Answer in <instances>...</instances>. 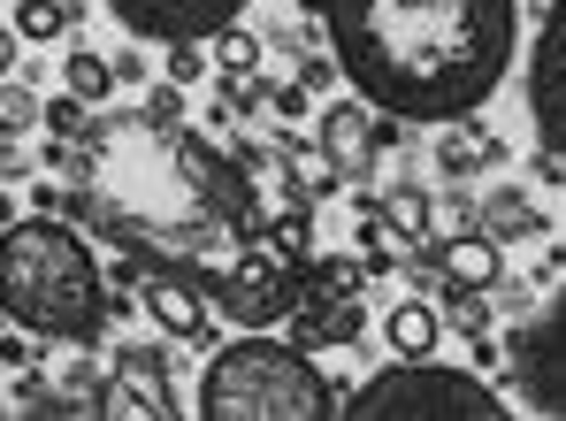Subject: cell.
<instances>
[{
  "label": "cell",
  "instance_id": "1",
  "mask_svg": "<svg viewBox=\"0 0 566 421\" xmlns=\"http://www.w3.org/2000/svg\"><path fill=\"white\" fill-rule=\"evenodd\" d=\"M85 200L93 230L146 269H169L199 292H222V276L253 253V185L238 161H222L199 130L161 107H107L85 130Z\"/></svg>",
  "mask_w": 566,
  "mask_h": 421
},
{
  "label": "cell",
  "instance_id": "2",
  "mask_svg": "<svg viewBox=\"0 0 566 421\" xmlns=\"http://www.w3.org/2000/svg\"><path fill=\"white\" fill-rule=\"evenodd\" d=\"M314 15L345 85L398 123H468L521 39L513 0H314Z\"/></svg>",
  "mask_w": 566,
  "mask_h": 421
},
{
  "label": "cell",
  "instance_id": "3",
  "mask_svg": "<svg viewBox=\"0 0 566 421\" xmlns=\"http://www.w3.org/2000/svg\"><path fill=\"white\" fill-rule=\"evenodd\" d=\"M0 307L62 345H93L107 322V292H99V261L70 222H8L0 230Z\"/></svg>",
  "mask_w": 566,
  "mask_h": 421
},
{
  "label": "cell",
  "instance_id": "4",
  "mask_svg": "<svg viewBox=\"0 0 566 421\" xmlns=\"http://www.w3.org/2000/svg\"><path fill=\"white\" fill-rule=\"evenodd\" d=\"M345 407L306 352L276 337H245L199 376V414L207 421H329Z\"/></svg>",
  "mask_w": 566,
  "mask_h": 421
},
{
  "label": "cell",
  "instance_id": "5",
  "mask_svg": "<svg viewBox=\"0 0 566 421\" xmlns=\"http://www.w3.org/2000/svg\"><path fill=\"white\" fill-rule=\"evenodd\" d=\"M337 414L345 421H505L513 407H497V391L474 383L468 368H437L421 352V360H398V368L368 376Z\"/></svg>",
  "mask_w": 566,
  "mask_h": 421
},
{
  "label": "cell",
  "instance_id": "6",
  "mask_svg": "<svg viewBox=\"0 0 566 421\" xmlns=\"http://www.w3.org/2000/svg\"><path fill=\"white\" fill-rule=\"evenodd\" d=\"M505 368H513V391L528 414L566 421V292L505 345Z\"/></svg>",
  "mask_w": 566,
  "mask_h": 421
},
{
  "label": "cell",
  "instance_id": "7",
  "mask_svg": "<svg viewBox=\"0 0 566 421\" xmlns=\"http://www.w3.org/2000/svg\"><path fill=\"white\" fill-rule=\"evenodd\" d=\"M528 115H536L544 154L566 161V0H552V15L536 31V54H528Z\"/></svg>",
  "mask_w": 566,
  "mask_h": 421
},
{
  "label": "cell",
  "instance_id": "8",
  "mask_svg": "<svg viewBox=\"0 0 566 421\" xmlns=\"http://www.w3.org/2000/svg\"><path fill=\"white\" fill-rule=\"evenodd\" d=\"M123 31L138 39H169V46H191V39H214L222 23H238L245 0H107Z\"/></svg>",
  "mask_w": 566,
  "mask_h": 421
},
{
  "label": "cell",
  "instance_id": "9",
  "mask_svg": "<svg viewBox=\"0 0 566 421\" xmlns=\"http://www.w3.org/2000/svg\"><path fill=\"white\" fill-rule=\"evenodd\" d=\"M107 414H146V421H169V414H177V391H169V368H161V352H154V345H123V352H115Z\"/></svg>",
  "mask_w": 566,
  "mask_h": 421
},
{
  "label": "cell",
  "instance_id": "10",
  "mask_svg": "<svg viewBox=\"0 0 566 421\" xmlns=\"http://www.w3.org/2000/svg\"><path fill=\"white\" fill-rule=\"evenodd\" d=\"M146 315L161 322L169 337H185V345H207V337H214V322H207V299H199V284L169 276V269H146Z\"/></svg>",
  "mask_w": 566,
  "mask_h": 421
},
{
  "label": "cell",
  "instance_id": "11",
  "mask_svg": "<svg viewBox=\"0 0 566 421\" xmlns=\"http://www.w3.org/2000/svg\"><path fill=\"white\" fill-rule=\"evenodd\" d=\"M376 146H390V130H376V115H368L360 101H345V107L322 115V154H329L345 177H360V169L376 161Z\"/></svg>",
  "mask_w": 566,
  "mask_h": 421
},
{
  "label": "cell",
  "instance_id": "12",
  "mask_svg": "<svg viewBox=\"0 0 566 421\" xmlns=\"http://www.w3.org/2000/svg\"><path fill=\"white\" fill-rule=\"evenodd\" d=\"M283 292H291V284H283L276 269L245 253V261H238V269L222 276V292H214V299H222V315H238L245 329H261V322H269V315L283 307Z\"/></svg>",
  "mask_w": 566,
  "mask_h": 421
},
{
  "label": "cell",
  "instance_id": "13",
  "mask_svg": "<svg viewBox=\"0 0 566 421\" xmlns=\"http://www.w3.org/2000/svg\"><path fill=\"white\" fill-rule=\"evenodd\" d=\"M444 284H452V292H490V284H505L497 238H482V230H460V238H444Z\"/></svg>",
  "mask_w": 566,
  "mask_h": 421
},
{
  "label": "cell",
  "instance_id": "14",
  "mask_svg": "<svg viewBox=\"0 0 566 421\" xmlns=\"http://www.w3.org/2000/svg\"><path fill=\"white\" fill-rule=\"evenodd\" d=\"M544 230V214L528 192H490L482 200V238H497V245H521V238H536Z\"/></svg>",
  "mask_w": 566,
  "mask_h": 421
},
{
  "label": "cell",
  "instance_id": "15",
  "mask_svg": "<svg viewBox=\"0 0 566 421\" xmlns=\"http://www.w3.org/2000/svg\"><path fill=\"white\" fill-rule=\"evenodd\" d=\"M382 337H390V345H398V360H421V352H429V345H437V315H429V307H413V299H406V307H398V315L382 322Z\"/></svg>",
  "mask_w": 566,
  "mask_h": 421
},
{
  "label": "cell",
  "instance_id": "16",
  "mask_svg": "<svg viewBox=\"0 0 566 421\" xmlns=\"http://www.w3.org/2000/svg\"><path fill=\"white\" fill-rule=\"evenodd\" d=\"M376 214L398 230V238H413V230H429V192H413V185H406V192H382Z\"/></svg>",
  "mask_w": 566,
  "mask_h": 421
},
{
  "label": "cell",
  "instance_id": "17",
  "mask_svg": "<svg viewBox=\"0 0 566 421\" xmlns=\"http://www.w3.org/2000/svg\"><path fill=\"white\" fill-rule=\"evenodd\" d=\"M214 54H222V70H230V77H253V70H261V39H253V31H238V23H222V31H214Z\"/></svg>",
  "mask_w": 566,
  "mask_h": 421
},
{
  "label": "cell",
  "instance_id": "18",
  "mask_svg": "<svg viewBox=\"0 0 566 421\" xmlns=\"http://www.w3.org/2000/svg\"><path fill=\"white\" fill-rule=\"evenodd\" d=\"M70 93H77V101H107V93H115V70H107L99 54H70Z\"/></svg>",
  "mask_w": 566,
  "mask_h": 421
},
{
  "label": "cell",
  "instance_id": "19",
  "mask_svg": "<svg viewBox=\"0 0 566 421\" xmlns=\"http://www.w3.org/2000/svg\"><path fill=\"white\" fill-rule=\"evenodd\" d=\"M70 15H62V0H23V15H15V39H54Z\"/></svg>",
  "mask_w": 566,
  "mask_h": 421
},
{
  "label": "cell",
  "instance_id": "20",
  "mask_svg": "<svg viewBox=\"0 0 566 421\" xmlns=\"http://www.w3.org/2000/svg\"><path fill=\"white\" fill-rule=\"evenodd\" d=\"M291 177H298V192H329L345 169H337L329 154H298V161H291Z\"/></svg>",
  "mask_w": 566,
  "mask_h": 421
},
{
  "label": "cell",
  "instance_id": "21",
  "mask_svg": "<svg viewBox=\"0 0 566 421\" xmlns=\"http://www.w3.org/2000/svg\"><path fill=\"white\" fill-rule=\"evenodd\" d=\"M0 123H8V130L39 123V93H15V85H8V93H0Z\"/></svg>",
  "mask_w": 566,
  "mask_h": 421
},
{
  "label": "cell",
  "instance_id": "22",
  "mask_svg": "<svg viewBox=\"0 0 566 421\" xmlns=\"http://www.w3.org/2000/svg\"><path fill=\"white\" fill-rule=\"evenodd\" d=\"M437 230H444V238H460V230H482V208H468V200H444V208H437Z\"/></svg>",
  "mask_w": 566,
  "mask_h": 421
},
{
  "label": "cell",
  "instance_id": "23",
  "mask_svg": "<svg viewBox=\"0 0 566 421\" xmlns=\"http://www.w3.org/2000/svg\"><path fill=\"white\" fill-rule=\"evenodd\" d=\"M8 62H15V31L0 23V77H8Z\"/></svg>",
  "mask_w": 566,
  "mask_h": 421
},
{
  "label": "cell",
  "instance_id": "24",
  "mask_svg": "<svg viewBox=\"0 0 566 421\" xmlns=\"http://www.w3.org/2000/svg\"><path fill=\"white\" fill-rule=\"evenodd\" d=\"M62 8H70V0H62Z\"/></svg>",
  "mask_w": 566,
  "mask_h": 421
}]
</instances>
